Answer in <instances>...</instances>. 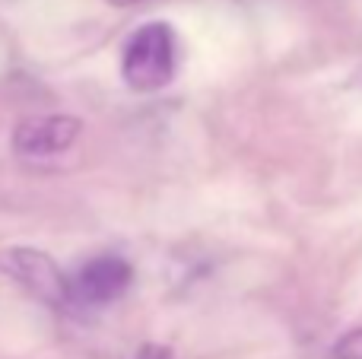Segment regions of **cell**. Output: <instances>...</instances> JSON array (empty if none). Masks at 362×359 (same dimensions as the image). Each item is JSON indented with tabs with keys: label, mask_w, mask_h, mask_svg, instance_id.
Masks as SVG:
<instances>
[{
	"label": "cell",
	"mask_w": 362,
	"mask_h": 359,
	"mask_svg": "<svg viewBox=\"0 0 362 359\" xmlns=\"http://www.w3.org/2000/svg\"><path fill=\"white\" fill-rule=\"evenodd\" d=\"M112 4H121V6H127V4H137V0H112Z\"/></svg>",
	"instance_id": "obj_7"
},
{
	"label": "cell",
	"mask_w": 362,
	"mask_h": 359,
	"mask_svg": "<svg viewBox=\"0 0 362 359\" xmlns=\"http://www.w3.org/2000/svg\"><path fill=\"white\" fill-rule=\"evenodd\" d=\"M83 134V121L70 114H35L16 124L13 131V150L19 156H57L70 150Z\"/></svg>",
	"instance_id": "obj_4"
},
{
	"label": "cell",
	"mask_w": 362,
	"mask_h": 359,
	"mask_svg": "<svg viewBox=\"0 0 362 359\" xmlns=\"http://www.w3.org/2000/svg\"><path fill=\"white\" fill-rule=\"evenodd\" d=\"M131 280H134V271L124 258L99 254V258L86 261L70 277V290H74V302L80 305H105V302H115L118 296H124Z\"/></svg>",
	"instance_id": "obj_3"
},
{
	"label": "cell",
	"mask_w": 362,
	"mask_h": 359,
	"mask_svg": "<svg viewBox=\"0 0 362 359\" xmlns=\"http://www.w3.org/2000/svg\"><path fill=\"white\" fill-rule=\"evenodd\" d=\"M140 359H165V356H153V350H144V356Z\"/></svg>",
	"instance_id": "obj_6"
},
{
	"label": "cell",
	"mask_w": 362,
	"mask_h": 359,
	"mask_svg": "<svg viewBox=\"0 0 362 359\" xmlns=\"http://www.w3.org/2000/svg\"><path fill=\"white\" fill-rule=\"evenodd\" d=\"M178 73V38L169 23H146L121 48V76L134 93H156Z\"/></svg>",
	"instance_id": "obj_1"
},
{
	"label": "cell",
	"mask_w": 362,
	"mask_h": 359,
	"mask_svg": "<svg viewBox=\"0 0 362 359\" xmlns=\"http://www.w3.org/2000/svg\"><path fill=\"white\" fill-rule=\"evenodd\" d=\"M0 271H6L35 299L54 305V309H67L74 302L70 277L57 267V261L51 254L38 252V248H10V252H4L0 254Z\"/></svg>",
	"instance_id": "obj_2"
},
{
	"label": "cell",
	"mask_w": 362,
	"mask_h": 359,
	"mask_svg": "<svg viewBox=\"0 0 362 359\" xmlns=\"http://www.w3.org/2000/svg\"><path fill=\"white\" fill-rule=\"evenodd\" d=\"M331 359H362V328H353L331 347Z\"/></svg>",
	"instance_id": "obj_5"
}]
</instances>
